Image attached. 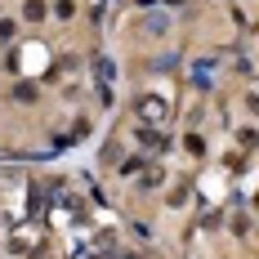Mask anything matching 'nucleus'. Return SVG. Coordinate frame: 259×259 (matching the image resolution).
<instances>
[{
    "label": "nucleus",
    "mask_w": 259,
    "mask_h": 259,
    "mask_svg": "<svg viewBox=\"0 0 259 259\" xmlns=\"http://www.w3.org/2000/svg\"><path fill=\"white\" fill-rule=\"evenodd\" d=\"M139 116H143L148 125H161V121H165V103H161V99H143V103H139Z\"/></svg>",
    "instance_id": "f257e3e1"
}]
</instances>
